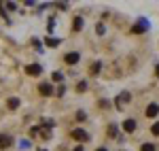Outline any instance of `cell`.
I'll use <instances>...</instances> for the list:
<instances>
[{
  "mask_svg": "<svg viewBox=\"0 0 159 151\" xmlns=\"http://www.w3.org/2000/svg\"><path fill=\"white\" fill-rule=\"evenodd\" d=\"M148 28H151V24H148L147 19H138V24L132 26V32L134 34H142V32H147Z\"/></svg>",
  "mask_w": 159,
  "mask_h": 151,
  "instance_id": "6da1fadb",
  "label": "cell"
},
{
  "mask_svg": "<svg viewBox=\"0 0 159 151\" xmlns=\"http://www.w3.org/2000/svg\"><path fill=\"white\" fill-rule=\"evenodd\" d=\"M64 62L70 64V66H74V64L81 62V55H79L76 51H70V53H66V55H64Z\"/></svg>",
  "mask_w": 159,
  "mask_h": 151,
  "instance_id": "7a4b0ae2",
  "label": "cell"
},
{
  "mask_svg": "<svg viewBox=\"0 0 159 151\" xmlns=\"http://www.w3.org/2000/svg\"><path fill=\"white\" fill-rule=\"evenodd\" d=\"M72 139L79 140V143H87V140H89V134H87L85 130L79 128V130H72Z\"/></svg>",
  "mask_w": 159,
  "mask_h": 151,
  "instance_id": "3957f363",
  "label": "cell"
},
{
  "mask_svg": "<svg viewBox=\"0 0 159 151\" xmlns=\"http://www.w3.org/2000/svg\"><path fill=\"white\" fill-rule=\"evenodd\" d=\"M25 73L32 75V77H38L43 73V66H40V64H28V66H25Z\"/></svg>",
  "mask_w": 159,
  "mask_h": 151,
  "instance_id": "277c9868",
  "label": "cell"
},
{
  "mask_svg": "<svg viewBox=\"0 0 159 151\" xmlns=\"http://www.w3.org/2000/svg\"><path fill=\"white\" fill-rule=\"evenodd\" d=\"M38 92H40V96H51L53 94V87H51L49 83H40L38 85Z\"/></svg>",
  "mask_w": 159,
  "mask_h": 151,
  "instance_id": "5b68a950",
  "label": "cell"
},
{
  "mask_svg": "<svg viewBox=\"0 0 159 151\" xmlns=\"http://www.w3.org/2000/svg\"><path fill=\"white\" fill-rule=\"evenodd\" d=\"M157 113H159V106L155 104V102H151L147 106V117H157Z\"/></svg>",
  "mask_w": 159,
  "mask_h": 151,
  "instance_id": "8992f818",
  "label": "cell"
},
{
  "mask_svg": "<svg viewBox=\"0 0 159 151\" xmlns=\"http://www.w3.org/2000/svg\"><path fill=\"white\" fill-rule=\"evenodd\" d=\"M123 130L132 134V132L136 130V121H134V119H125V121H123Z\"/></svg>",
  "mask_w": 159,
  "mask_h": 151,
  "instance_id": "52a82bcc",
  "label": "cell"
},
{
  "mask_svg": "<svg viewBox=\"0 0 159 151\" xmlns=\"http://www.w3.org/2000/svg\"><path fill=\"white\" fill-rule=\"evenodd\" d=\"M11 145H13L11 136H0V149H9Z\"/></svg>",
  "mask_w": 159,
  "mask_h": 151,
  "instance_id": "ba28073f",
  "label": "cell"
},
{
  "mask_svg": "<svg viewBox=\"0 0 159 151\" xmlns=\"http://www.w3.org/2000/svg\"><path fill=\"white\" fill-rule=\"evenodd\" d=\"M72 30H74V32L83 30V17H74V21H72Z\"/></svg>",
  "mask_w": 159,
  "mask_h": 151,
  "instance_id": "9c48e42d",
  "label": "cell"
},
{
  "mask_svg": "<svg viewBox=\"0 0 159 151\" xmlns=\"http://www.w3.org/2000/svg\"><path fill=\"white\" fill-rule=\"evenodd\" d=\"M60 43H61L60 38H53V36H47V38H45V45H47V47H57Z\"/></svg>",
  "mask_w": 159,
  "mask_h": 151,
  "instance_id": "30bf717a",
  "label": "cell"
},
{
  "mask_svg": "<svg viewBox=\"0 0 159 151\" xmlns=\"http://www.w3.org/2000/svg\"><path fill=\"white\" fill-rule=\"evenodd\" d=\"M100 70H102V62H93L89 66V75H98Z\"/></svg>",
  "mask_w": 159,
  "mask_h": 151,
  "instance_id": "8fae6325",
  "label": "cell"
},
{
  "mask_svg": "<svg viewBox=\"0 0 159 151\" xmlns=\"http://www.w3.org/2000/svg\"><path fill=\"white\" fill-rule=\"evenodd\" d=\"M129 98H132V96H129V94H127V92H121V96H119V98H117V104H119V106H121V104H125V102L129 100Z\"/></svg>",
  "mask_w": 159,
  "mask_h": 151,
  "instance_id": "7c38bea8",
  "label": "cell"
},
{
  "mask_svg": "<svg viewBox=\"0 0 159 151\" xmlns=\"http://www.w3.org/2000/svg\"><path fill=\"white\" fill-rule=\"evenodd\" d=\"M7 106H9V109H17V106H19V98H9Z\"/></svg>",
  "mask_w": 159,
  "mask_h": 151,
  "instance_id": "4fadbf2b",
  "label": "cell"
},
{
  "mask_svg": "<svg viewBox=\"0 0 159 151\" xmlns=\"http://www.w3.org/2000/svg\"><path fill=\"white\" fill-rule=\"evenodd\" d=\"M117 132H119V126H117V124H110L108 126V134L110 136H117Z\"/></svg>",
  "mask_w": 159,
  "mask_h": 151,
  "instance_id": "5bb4252c",
  "label": "cell"
},
{
  "mask_svg": "<svg viewBox=\"0 0 159 151\" xmlns=\"http://www.w3.org/2000/svg\"><path fill=\"white\" fill-rule=\"evenodd\" d=\"M85 89H87L85 81H79V83H76V92H79V94H81V92H85Z\"/></svg>",
  "mask_w": 159,
  "mask_h": 151,
  "instance_id": "9a60e30c",
  "label": "cell"
},
{
  "mask_svg": "<svg viewBox=\"0 0 159 151\" xmlns=\"http://www.w3.org/2000/svg\"><path fill=\"white\" fill-rule=\"evenodd\" d=\"M140 151H155V145H153V143H144Z\"/></svg>",
  "mask_w": 159,
  "mask_h": 151,
  "instance_id": "2e32d148",
  "label": "cell"
},
{
  "mask_svg": "<svg viewBox=\"0 0 159 151\" xmlns=\"http://www.w3.org/2000/svg\"><path fill=\"white\" fill-rule=\"evenodd\" d=\"M43 126H45V128H53V126H55V121H53V119H43Z\"/></svg>",
  "mask_w": 159,
  "mask_h": 151,
  "instance_id": "e0dca14e",
  "label": "cell"
},
{
  "mask_svg": "<svg viewBox=\"0 0 159 151\" xmlns=\"http://www.w3.org/2000/svg\"><path fill=\"white\" fill-rule=\"evenodd\" d=\"M53 81H64V75H61V73H53Z\"/></svg>",
  "mask_w": 159,
  "mask_h": 151,
  "instance_id": "ac0fdd59",
  "label": "cell"
},
{
  "mask_svg": "<svg viewBox=\"0 0 159 151\" xmlns=\"http://www.w3.org/2000/svg\"><path fill=\"white\" fill-rule=\"evenodd\" d=\"M151 132H153L155 136H159V121H157V124H153V128H151Z\"/></svg>",
  "mask_w": 159,
  "mask_h": 151,
  "instance_id": "d6986e66",
  "label": "cell"
},
{
  "mask_svg": "<svg viewBox=\"0 0 159 151\" xmlns=\"http://www.w3.org/2000/svg\"><path fill=\"white\" fill-rule=\"evenodd\" d=\"M32 45L36 47V51H43V47H40V40H38V38H34V40H32Z\"/></svg>",
  "mask_w": 159,
  "mask_h": 151,
  "instance_id": "ffe728a7",
  "label": "cell"
},
{
  "mask_svg": "<svg viewBox=\"0 0 159 151\" xmlns=\"http://www.w3.org/2000/svg\"><path fill=\"white\" fill-rule=\"evenodd\" d=\"M38 132H40V128H38V126H34V128H30V134H32V136H36Z\"/></svg>",
  "mask_w": 159,
  "mask_h": 151,
  "instance_id": "44dd1931",
  "label": "cell"
},
{
  "mask_svg": "<svg viewBox=\"0 0 159 151\" xmlns=\"http://www.w3.org/2000/svg\"><path fill=\"white\" fill-rule=\"evenodd\" d=\"M85 117H87V115L83 113V111H79V113H76V119H79V121H83V119H85Z\"/></svg>",
  "mask_w": 159,
  "mask_h": 151,
  "instance_id": "7402d4cb",
  "label": "cell"
},
{
  "mask_svg": "<svg viewBox=\"0 0 159 151\" xmlns=\"http://www.w3.org/2000/svg\"><path fill=\"white\" fill-rule=\"evenodd\" d=\"M96 32H98V34H104V26L98 24V26H96Z\"/></svg>",
  "mask_w": 159,
  "mask_h": 151,
  "instance_id": "603a6c76",
  "label": "cell"
},
{
  "mask_svg": "<svg viewBox=\"0 0 159 151\" xmlns=\"http://www.w3.org/2000/svg\"><path fill=\"white\" fill-rule=\"evenodd\" d=\"M55 7H57V9H66V7H68V2H55Z\"/></svg>",
  "mask_w": 159,
  "mask_h": 151,
  "instance_id": "cb8c5ba5",
  "label": "cell"
},
{
  "mask_svg": "<svg viewBox=\"0 0 159 151\" xmlns=\"http://www.w3.org/2000/svg\"><path fill=\"white\" fill-rule=\"evenodd\" d=\"M7 9H9V11H15V9H17V4H15V2H9V4H7Z\"/></svg>",
  "mask_w": 159,
  "mask_h": 151,
  "instance_id": "d4e9b609",
  "label": "cell"
},
{
  "mask_svg": "<svg viewBox=\"0 0 159 151\" xmlns=\"http://www.w3.org/2000/svg\"><path fill=\"white\" fill-rule=\"evenodd\" d=\"M64 94H66V85H61V87L57 89V96H64Z\"/></svg>",
  "mask_w": 159,
  "mask_h": 151,
  "instance_id": "484cf974",
  "label": "cell"
},
{
  "mask_svg": "<svg viewBox=\"0 0 159 151\" xmlns=\"http://www.w3.org/2000/svg\"><path fill=\"white\" fill-rule=\"evenodd\" d=\"M19 145H21V149H28V147H30V143H28V140H21Z\"/></svg>",
  "mask_w": 159,
  "mask_h": 151,
  "instance_id": "4316f807",
  "label": "cell"
},
{
  "mask_svg": "<svg viewBox=\"0 0 159 151\" xmlns=\"http://www.w3.org/2000/svg\"><path fill=\"white\" fill-rule=\"evenodd\" d=\"M72 151H85V149H83V147H81V145H79V147H74Z\"/></svg>",
  "mask_w": 159,
  "mask_h": 151,
  "instance_id": "83f0119b",
  "label": "cell"
},
{
  "mask_svg": "<svg viewBox=\"0 0 159 151\" xmlns=\"http://www.w3.org/2000/svg\"><path fill=\"white\" fill-rule=\"evenodd\" d=\"M155 75L159 77V64H157V66H155Z\"/></svg>",
  "mask_w": 159,
  "mask_h": 151,
  "instance_id": "f1b7e54d",
  "label": "cell"
},
{
  "mask_svg": "<svg viewBox=\"0 0 159 151\" xmlns=\"http://www.w3.org/2000/svg\"><path fill=\"white\" fill-rule=\"evenodd\" d=\"M96 151H106V149H104V147H98V149H96Z\"/></svg>",
  "mask_w": 159,
  "mask_h": 151,
  "instance_id": "f546056e",
  "label": "cell"
},
{
  "mask_svg": "<svg viewBox=\"0 0 159 151\" xmlns=\"http://www.w3.org/2000/svg\"><path fill=\"white\" fill-rule=\"evenodd\" d=\"M40 151H47V149H40Z\"/></svg>",
  "mask_w": 159,
  "mask_h": 151,
  "instance_id": "4dcf8cb0",
  "label": "cell"
}]
</instances>
